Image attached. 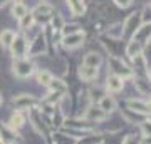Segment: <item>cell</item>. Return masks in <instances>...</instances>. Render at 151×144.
<instances>
[{"label": "cell", "mask_w": 151, "mask_h": 144, "mask_svg": "<svg viewBox=\"0 0 151 144\" xmlns=\"http://www.w3.org/2000/svg\"><path fill=\"white\" fill-rule=\"evenodd\" d=\"M146 107H148V111H150V114H151V99L146 102Z\"/></svg>", "instance_id": "cell-29"}, {"label": "cell", "mask_w": 151, "mask_h": 144, "mask_svg": "<svg viewBox=\"0 0 151 144\" xmlns=\"http://www.w3.org/2000/svg\"><path fill=\"white\" fill-rule=\"evenodd\" d=\"M50 144H54V143H50Z\"/></svg>", "instance_id": "cell-34"}, {"label": "cell", "mask_w": 151, "mask_h": 144, "mask_svg": "<svg viewBox=\"0 0 151 144\" xmlns=\"http://www.w3.org/2000/svg\"><path fill=\"white\" fill-rule=\"evenodd\" d=\"M106 35L109 39H113V40H121L124 37V29H123V22H116L113 25L108 27V30H106Z\"/></svg>", "instance_id": "cell-12"}, {"label": "cell", "mask_w": 151, "mask_h": 144, "mask_svg": "<svg viewBox=\"0 0 151 144\" xmlns=\"http://www.w3.org/2000/svg\"><path fill=\"white\" fill-rule=\"evenodd\" d=\"M123 144H138V143H136L134 136H133V134H129V136H126V139L123 141Z\"/></svg>", "instance_id": "cell-28"}, {"label": "cell", "mask_w": 151, "mask_h": 144, "mask_svg": "<svg viewBox=\"0 0 151 144\" xmlns=\"http://www.w3.org/2000/svg\"><path fill=\"white\" fill-rule=\"evenodd\" d=\"M108 64H109V69L113 70L114 75H118L121 79H131L133 75H134V70L131 69L128 64H124L123 59H119L116 55H109L108 59Z\"/></svg>", "instance_id": "cell-1"}, {"label": "cell", "mask_w": 151, "mask_h": 144, "mask_svg": "<svg viewBox=\"0 0 151 144\" xmlns=\"http://www.w3.org/2000/svg\"><path fill=\"white\" fill-rule=\"evenodd\" d=\"M128 107H129V111H134L141 116H146V114H150L148 111V107H146V102L143 101H136V99H129L128 101Z\"/></svg>", "instance_id": "cell-18"}, {"label": "cell", "mask_w": 151, "mask_h": 144, "mask_svg": "<svg viewBox=\"0 0 151 144\" xmlns=\"http://www.w3.org/2000/svg\"><path fill=\"white\" fill-rule=\"evenodd\" d=\"M99 109L101 111H104L106 114H109V112H113L114 109H116V101H114V97L111 96H103L101 99H99Z\"/></svg>", "instance_id": "cell-17"}, {"label": "cell", "mask_w": 151, "mask_h": 144, "mask_svg": "<svg viewBox=\"0 0 151 144\" xmlns=\"http://www.w3.org/2000/svg\"><path fill=\"white\" fill-rule=\"evenodd\" d=\"M5 4H7V0H0V9H2V7L5 5Z\"/></svg>", "instance_id": "cell-30"}, {"label": "cell", "mask_w": 151, "mask_h": 144, "mask_svg": "<svg viewBox=\"0 0 151 144\" xmlns=\"http://www.w3.org/2000/svg\"><path fill=\"white\" fill-rule=\"evenodd\" d=\"M14 2H22V0H14Z\"/></svg>", "instance_id": "cell-33"}, {"label": "cell", "mask_w": 151, "mask_h": 144, "mask_svg": "<svg viewBox=\"0 0 151 144\" xmlns=\"http://www.w3.org/2000/svg\"><path fill=\"white\" fill-rule=\"evenodd\" d=\"M27 12H29V9L24 2H14V4H12V17L17 19V20H20Z\"/></svg>", "instance_id": "cell-19"}, {"label": "cell", "mask_w": 151, "mask_h": 144, "mask_svg": "<svg viewBox=\"0 0 151 144\" xmlns=\"http://www.w3.org/2000/svg\"><path fill=\"white\" fill-rule=\"evenodd\" d=\"M84 40H86V34L84 32H77V34H72V35H64L60 42H62V45H64L65 49L72 50V49L81 47L82 44H84Z\"/></svg>", "instance_id": "cell-6"}, {"label": "cell", "mask_w": 151, "mask_h": 144, "mask_svg": "<svg viewBox=\"0 0 151 144\" xmlns=\"http://www.w3.org/2000/svg\"><path fill=\"white\" fill-rule=\"evenodd\" d=\"M139 54H143V44L131 39L129 42H128V45H126V55H128L129 59H133V57L139 55Z\"/></svg>", "instance_id": "cell-16"}, {"label": "cell", "mask_w": 151, "mask_h": 144, "mask_svg": "<svg viewBox=\"0 0 151 144\" xmlns=\"http://www.w3.org/2000/svg\"><path fill=\"white\" fill-rule=\"evenodd\" d=\"M47 87H49V91H50V92L67 94V85H65L64 80H60V79H52V80H50V84H49Z\"/></svg>", "instance_id": "cell-21"}, {"label": "cell", "mask_w": 151, "mask_h": 144, "mask_svg": "<svg viewBox=\"0 0 151 144\" xmlns=\"http://www.w3.org/2000/svg\"><path fill=\"white\" fill-rule=\"evenodd\" d=\"M17 34L12 30V29H4L2 32H0V45L4 49H10L12 42H14V39H15Z\"/></svg>", "instance_id": "cell-14"}, {"label": "cell", "mask_w": 151, "mask_h": 144, "mask_svg": "<svg viewBox=\"0 0 151 144\" xmlns=\"http://www.w3.org/2000/svg\"><path fill=\"white\" fill-rule=\"evenodd\" d=\"M0 144H5V143H4V141H2V139H0Z\"/></svg>", "instance_id": "cell-32"}, {"label": "cell", "mask_w": 151, "mask_h": 144, "mask_svg": "<svg viewBox=\"0 0 151 144\" xmlns=\"http://www.w3.org/2000/svg\"><path fill=\"white\" fill-rule=\"evenodd\" d=\"M24 123H25V117L22 116V112H20V111H15V112L10 116L9 128H12L14 131H15V129H20L22 126H24Z\"/></svg>", "instance_id": "cell-20"}, {"label": "cell", "mask_w": 151, "mask_h": 144, "mask_svg": "<svg viewBox=\"0 0 151 144\" xmlns=\"http://www.w3.org/2000/svg\"><path fill=\"white\" fill-rule=\"evenodd\" d=\"M64 24H65V22H64V19H62L60 14H52V17H50V25L54 27V30L60 32V29H62Z\"/></svg>", "instance_id": "cell-25"}, {"label": "cell", "mask_w": 151, "mask_h": 144, "mask_svg": "<svg viewBox=\"0 0 151 144\" xmlns=\"http://www.w3.org/2000/svg\"><path fill=\"white\" fill-rule=\"evenodd\" d=\"M2 102H4V97H2V94H0V106H2Z\"/></svg>", "instance_id": "cell-31"}, {"label": "cell", "mask_w": 151, "mask_h": 144, "mask_svg": "<svg viewBox=\"0 0 151 144\" xmlns=\"http://www.w3.org/2000/svg\"><path fill=\"white\" fill-rule=\"evenodd\" d=\"M124 87V80L121 79V77H118V75H108V79H106V89H108L109 92H119L123 91Z\"/></svg>", "instance_id": "cell-9"}, {"label": "cell", "mask_w": 151, "mask_h": 144, "mask_svg": "<svg viewBox=\"0 0 151 144\" xmlns=\"http://www.w3.org/2000/svg\"><path fill=\"white\" fill-rule=\"evenodd\" d=\"M52 79H54V75L50 74V70H47V69L37 70V82L40 85H49Z\"/></svg>", "instance_id": "cell-22"}, {"label": "cell", "mask_w": 151, "mask_h": 144, "mask_svg": "<svg viewBox=\"0 0 151 144\" xmlns=\"http://www.w3.org/2000/svg\"><path fill=\"white\" fill-rule=\"evenodd\" d=\"M47 50V42H45V34H39L35 40L29 45V55H42Z\"/></svg>", "instance_id": "cell-8"}, {"label": "cell", "mask_w": 151, "mask_h": 144, "mask_svg": "<svg viewBox=\"0 0 151 144\" xmlns=\"http://www.w3.org/2000/svg\"><path fill=\"white\" fill-rule=\"evenodd\" d=\"M143 133H145V136H146V138H148V136L151 138V123H150V121H146V123H143Z\"/></svg>", "instance_id": "cell-27"}, {"label": "cell", "mask_w": 151, "mask_h": 144, "mask_svg": "<svg viewBox=\"0 0 151 144\" xmlns=\"http://www.w3.org/2000/svg\"><path fill=\"white\" fill-rule=\"evenodd\" d=\"M113 2L118 7H121V9H128V7L133 4V0H113Z\"/></svg>", "instance_id": "cell-26"}, {"label": "cell", "mask_w": 151, "mask_h": 144, "mask_svg": "<svg viewBox=\"0 0 151 144\" xmlns=\"http://www.w3.org/2000/svg\"><path fill=\"white\" fill-rule=\"evenodd\" d=\"M84 117L87 119V121H96V123H99V121H104V119H108V114L104 111H101L99 107H87L86 109V114H84Z\"/></svg>", "instance_id": "cell-10"}, {"label": "cell", "mask_w": 151, "mask_h": 144, "mask_svg": "<svg viewBox=\"0 0 151 144\" xmlns=\"http://www.w3.org/2000/svg\"><path fill=\"white\" fill-rule=\"evenodd\" d=\"M82 64L89 65V67H96V69H99V65L103 64V57H101L97 52H87L86 55H84Z\"/></svg>", "instance_id": "cell-15"}, {"label": "cell", "mask_w": 151, "mask_h": 144, "mask_svg": "<svg viewBox=\"0 0 151 144\" xmlns=\"http://www.w3.org/2000/svg\"><path fill=\"white\" fill-rule=\"evenodd\" d=\"M34 22H35V20H34L32 12H27V14H25V15L19 20V27H20V30H24V32H25L27 29H30V27L34 25Z\"/></svg>", "instance_id": "cell-23"}, {"label": "cell", "mask_w": 151, "mask_h": 144, "mask_svg": "<svg viewBox=\"0 0 151 144\" xmlns=\"http://www.w3.org/2000/svg\"><path fill=\"white\" fill-rule=\"evenodd\" d=\"M29 45L30 44H29L27 37L24 34H17L12 45H10V52L14 55V59H24L29 52Z\"/></svg>", "instance_id": "cell-3"}, {"label": "cell", "mask_w": 151, "mask_h": 144, "mask_svg": "<svg viewBox=\"0 0 151 144\" xmlns=\"http://www.w3.org/2000/svg\"><path fill=\"white\" fill-rule=\"evenodd\" d=\"M150 40H151V39H150Z\"/></svg>", "instance_id": "cell-35"}, {"label": "cell", "mask_w": 151, "mask_h": 144, "mask_svg": "<svg viewBox=\"0 0 151 144\" xmlns=\"http://www.w3.org/2000/svg\"><path fill=\"white\" fill-rule=\"evenodd\" d=\"M143 25V22H141V14L139 12H133L129 15L126 17V20L123 22V29H124V35H129L133 39L136 32H138V29Z\"/></svg>", "instance_id": "cell-4"}, {"label": "cell", "mask_w": 151, "mask_h": 144, "mask_svg": "<svg viewBox=\"0 0 151 144\" xmlns=\"http://www.w3.org/2000/svg\"><path fill=\"white\" fill-rule=\"evenodd\" d=\"M12 104L19 111H22V109H32L37 104V99L34 96H29V94H20V96H17L12 99Z\"/></svg>", "instance_id": "cell-7"}, {"label": "cell", "mask_w": 151, "mask_h": 144, "mask_svg": "<svg viewBox=\"0 0 151 144\" xmlns=\"http://www.w3.org/2000/svg\"><path fill=\"white\" fill-rule=\"evenodd\" d=\"M34 62L29 59H14V64H12V70H14V74L17 77H20V79H27L30 75L34 74Z\"/></svg>", "instance_id": "cell-2"}, {"label": "cell", "mask_w": 151, "mask_h": 144, "mask_svg": "<svg viewBox=\"0 0 151 144\" xmlns=\"http://www.w3.org/2000/svg\"><path fill=\"white\" fill-rule=\"evenodd\" d=\"M77 32H82L79 24H64L62 29H60L62 37H64V35H72V34H77Z\"/></svg>", "instance_id": "cell-24"}, {"label": "cell", "mask_w": 151, "mask_h": 144, "mask_svg": "<svg viewBox=\"0 0 151 144\" xmlns=\"http://www.w3.org/2000/svg\"><path fill=\"white\" fill-rule=\"evenodd\" d=\"M54 14V7L50 5V4H39L35 9L32 10V15H34V20H39V22H50V17Z\"/></svg>", "instance_id": "cell-5"}, {"label": "cell", "mask_w": 151, "mask_h": 144, "mask_svg": "<svg viewBox=\"0 0 151 144\" xmlns=\"http://www.w3.org/2000/svg\"><path fill=\"white\" fill-rule=\"evenodd\" d=\"M65 2H67V7L74 17H82L86 14V5L82 0H65Z\"/></svg>", "instance_id": "cell-13"}, {"label": "cell", "mask_w": 151, "mask_h": 144, "mask_svg": "<svg viewBox=\"0 0 151 144\" xmlns=\"http://www.w3.org/2000/svg\"><path fill=\"white\" fill-rule=\"evenodd\" d=\"M97 75H99V70L96 67H89V65H84V64L79 67V77L82 80H86V82H91V80L97 79Z\"/></svg>", "instance_id": "cell-11"}, {"label": "cell", "mask_w": 151, "mask_h": 144, "mask_svg": "<svg viewBox=\"0 0 151 144\" xmlns=\"http://www.w3.org/2000/svg\"><path fill=\"white\" fill-rule=\"evenodd\" d=\"M150 9H151V7H150Z\"/></svg>", "instance_id": "cell-36"}]
</instances>
